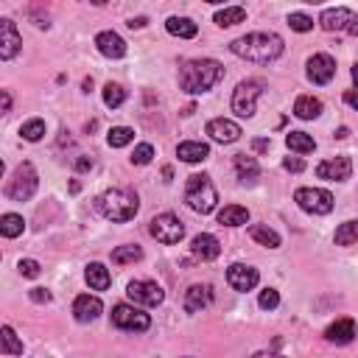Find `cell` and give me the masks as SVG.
Wrapping results in <instances>:
<instances>
[{
	"instance_id": "1",
	"label": "cell",
	"mask_w": 358,
	"mask_h": 358,
	"mask_svg": "<svg viewBox=\"0 0 358 358\" xmlns=\"http://www.w3.org/2000/svg\"><path fill=\"white\" fill-rule=\"evenodd\" d=\"M229 50L246 62H257V64H271L282 56L285 45L280 39V34L274 31H252L246 36H238L229 42Z\"/></svg>"
},
{
	"instance_id": "2",
	"label": "cell",
	"mask_w": 358,
	"mask_h": 358,
	"mask_svg": "<svg viewBox=\"0 0 358 358\" xmlns=\"http://www.w3.org/2000/svg\"><path fill=\"white\" fill-rule=\"evenodd\" d=\"M224 78V64L215 59H187L179 67V90L187 95H201Z\"/></svg>"
},
{
	"instance_id": "3",
	"label": "cell",
	"mask_w": 358,
	"mask_h": 358,
	"mask_svg": "<svg viewBox=\"0 0 358 358\" xmlns=\"http://www.w3.org/2000/svg\"><path fill=\"white\" fill-rule=\"evenodd\" d=\"M95 210L106 218V221H115V224H123V221H131L140 210V199L134 190L129 187H112V190H103L101 196H95Z\"/></svg>"
},
{
	"instance_id": "4",
	"label": "cell",
	"mask_w": 358,
	"mask_h": 358,
	"mask_svg": "<svg viewBox=\"0 0 358 358\" xmlns=\"http://www.w3.org/2000/svg\"><path fill=\"white\" fill-rule=\"evenodd\" d=\"M185 204L199 213V215H207L215 210L218 204V190L213 185V179L207 173H193L187 176V185H185Z\"/></svg>"
},
{
	"instance_id": "5",
	"label": "cell",
	"mask_w": 358,
	"mask_h": 358,
	"mask_svg": "<svg viewBox=\"0 0 358 358\" xmlns=\"http://www.w3.org/2000/svg\"><path fill=\"white\" fill-rule=\"evenodd\" d=\"M36 187H39V176H36V168L25 159V162H20L17 165V171L11 173V179H8V185H6V196L11 199V201H28L34 193H36Z\"/></svg>"
},
{
	"instance_id": "6",
	"label": "cell",
	"mask_w": 358,
	"mask_h": 358,
	"mask_svg": "<svg viewBox=\"0 0 358 358\" xmlns=\"http://www.w3.org/2000/svg\"><path fill=\"white\" fill-rule=\"evenodd\" d=\"M266 90V81L263 78H246L235 87L232 92V112L238 117H252L255 115V106H257V98L263 95Z\"/></svg>"
},
{
	"instance_id": "7",
	"label": "cell",
	"mask_w": 358,
	"mask_h": 358,
	"mask_svg": "<svg viewBox=\"0 0 358 358\" xmlns=\"http://www.w3.org/2000/svg\"><path fill=\"white\" fill-rule=\"evenodd\" d=\"M294 201L299 204V210H305L310 215H327L336 207L333 193L330 190H322V187H299L294 193Z\"/></svg>"
},
{
	"instance_id": "8",
	"label": "cell",
	"mask_w": 358,
	"mask_h": 358,
	"mask_svg": "<svg viewBox=\"0 0 358 358\" xmlns=\"http://www.w3.org/2000/svg\"><path fill=\"white\" fill-rule=\"evenodd\" d=\"M148 232H151V238H157L159 243L171 246V243H179V241L185 238V224H182L179 215H173V213H159V215H154V218L148 221Z\"/></svg>"
},
{
	"instance_id": "9",
	"label": "cell",
	"mask_w": 358,
	"mask_h": 358,
	"mask_svg": "<svg viewBox=\"0 0 358 358\" xmlns=\"http://www.w3.org/2000/svg\"><path fill=\"white\" fill-rule=\"evenodd\" d=\"M112 324H115L117 330L145 333V330L151 327V316L143 313L137 305H126V302H120V305L112 308Z\"/></svg>"
},
{
	"instance_id": "10",
	"label": "cell",
	"mask_w": 358,
	"mask_h": 358,
	"mask_svg": "<svg viewBox=\"0 0 358 358\" xmlns=\"http://www.w3.org/2000/svg\"><path fill=\"white\" fill-rule=\"evenodd\" d=\"M319 25H322V31H341V34H352V36H358V14L355 11H350V8H324L322 14H319Z\"/></svg>"
},
{
	"instance_id": "11",
	"label": "cell",
	"mask_w": 358,
	"mask_h": 358,
	"mask_svg": "<svg viewBox=\"0 0 358 358\" xmlns=\"http://www.w3.org/2000/svg\"><path fill=\"white\" fill-rule=\"evenodd\" d=\"M126 294H129V299H131L134 305H145V308L162 305V299H165L162 285L154 282V280H131V282L126 285Z\"/></svg>"
},
{
	"instance_id": "12",
	"label": "cell",
	"mask_w": 358,
	"mask_h": 358,
	"mask_svg": "<svg viewBox=\"0 0 358 358\" xmlns=\"http://www.w3.org/2000/svg\"><path fill=\"white\" fill-rule=\"evenodd\" d=\"M227 282H229L232 291L246 294V291H252L260 282V271L255 266H246V263H232L227 268Z\"/></svg>"
},
{
	"instance_id": "13",
	"label": "cell",
	"mask_w": 358,
	"mask_h": 358,
	"mask_svg": "<svg viewBox=\"0 0 358 358\" xmlns=\"http://www.w3.org/2000/svg\"><path fill=\"white\" fill-rule=\"evenodd\" d=\"M305 67H308L305 70L308 73V81H313V84H327L336 76V59L330 53H313Z\"/></svg>"
},
{
	"instance_id": "14",
	"label": "cell",
	"mask_w": 358,
	"mask_h": 358,
	"mask_svg": "<svg viewBox=\"0 0 358 358\" xmlns=\"http://www.w3.org/2000/svg\"><path fill=\"white\" fill-rule=\"evenodd\" d=\"M316 176L324 182H344L352 176V159L350 157H330L316 165Z\"/></svg>"
},
{
	"instance_id": "15",
	"label": "cell",
	"mask_w": 358,
	"mask_h": 358,
	"mask_svg": "<svg viewBox=\"0 0 358 358\" xmlns=\"http://www.w3.org/2000/svg\"><path fill=\"white\" fill-rule=\"evenodd\" d=\"M207 134H210V140H215V143H221V145H229V143H235V140H241V126L235 123V120H229V117H213L210 123H207Z\"/></svg>"
},
{
	"instance_id": "16",
	"label": "cell",
	"mask_w": 358,
	"mask_h": 358,
	"mask_svg": "<svg viewBox=\"0 0 358 358\" xmlns=\"http://www.w3.org/2000/svg\"><path fill=\"white\" fill-rule=\"evenodd\" d=\"M0 31H3V42H0V59L3 62H8V59H14L17 53H20V48H22V36H20V31H17V25H14V20H0Z\"/></svg>"
},
{
	"instance_id": "17",
	"label": "cell",
	"mask_w": 358,
	"mask_h": 358,
	"mask_svg": "<svg viewBox=\"0 0 358 358\" xmlns=\"http://www.w3.org/2000/svg\"><path fill=\"white\" fill-rule=\"evenodd\" d=\"M101 313H103V302H101L98 296H90V294L76 296V302H73V316H76V322L90 324V322H95Z\"/></svg>"
},
{
	"instance_id": "18",
	"label": "cell",
	"mask_w": 358,
	"mask_h": 358,
	"mask_svg": "<svg viewBox=\"0 0 358 358\" xmlns=\"http://www.w3.org/2000/svg\"><path fill=\"white\" fill-rule=\"evenodd\" d=\"M95 48H98V53L106 56V59H123V56H126V42H123V36L115 34V31H101V34L95 36Z\"/></svg>"
},
{
	"instance_id": "19",
	"label": "cell",
	"mask_w": 358,
	"mask_h": 358,
	"mask_svg": "<svg viewBox=\"0 0 358 358\" xmlns=\"http://www.w3.org/2000/svg\"><path fill=\"white\" fill-rule=\"evenodd\" d=\"M190 252H193V257H199V260H215V257L221 255V243H218L215 235L199 232V235L190 241Z\"/></svg>"
},
{
	"instance_id": "20",
	"label": "cell",
	"mask_w": 358,
	"mask_h": 358,
	"mask_svg": "<svg viewBox=\"0 0 358 358\" xmlns=\"http://www.w3.org/2000/svg\"><path fill=\"white\" fill-rule=\"evenodd\" d=\"M210 302H213V288H210L207 282H196V285H190L187 294H185V310H187V313H199V310L207 308Z\"/></svg>"
},
{
	"instance_id": "21",
	"label": "cell",
	"mask_w": 358,
	"mask_h": 358,
	"mask_svg": "<svg viewBox=\"0 0 358 358\" xmlns=\"http://www.w3.org/2000/svg\"><path fill=\"white\" fill-rule=\"evenodd\" d=\"M355 336H358L355 319H336V322L324 330V338H327L330 344H350Z\"/></svg>"
},
{
	"instance_id": "22",
	"label": "cell",
	"mask_w": 358,
	"mask_h": 358,
	"mask_svg": "<svg viewBox=\"0 0 358 358\" xmlns=\"http://www.w3.org/2000/svg\"><path fill=\"white\" fill-rule=\"evenodd\" d=\"M176 157L182 162H204L210 157V145L201 140H185L176 145Z\"/></svg>"
},
{
	"instance_id": "23",
	"label": "cell",
	"mask_w": 358,
	"mask_h": 358,
	"mask_svg": "<svg viewBox=\"0 0 358 358\" xmlns=\"http://www.w3.org/2000/svg\"><path fill=\"white\" fill-rule=\"evenodd\" d=\"M232 165H235V173H238V179H241L243 185H252V182L260 176V165H257V159L249 157V154H235Z\"/></svg>"
},
{
	"instance_id": "24",
	"label": "cell",
	"mask_w": 358,
	"mask_h": 358,
	"mask_svg": "<svg viewBox=\"0 0 358 358\" xmlns=\"http://www.w3.org/2000/svg\"><path fill=\"white\" fill-rule=\"evenodd\" d=\"M84 280H87V285H90L92 291H106L109 282H112L109 268H106L103 263H87V268H84Z\"/></svg>"
},
{
	"instance_id": "25",
	"label": "cell",
	"mask_w": 358,
	"mask_h": 358,
	"mask_svg": "<svg viewBox=\"0 0 358 358\" xmlns=\"http://www.w3.org/2000/svg\"><path fill=\"white\" fill-rule=\"evenodd\" d=\"M165 31L171 36H179V39H193L199 34V25L190 17H168L165 20Z\"/></svg>"
},
{
	"instance_id": "26",
	"label": "cell",
	"mask_w": 358,
	"mask_h": 358,
	"mask_svg": "<svg viewBox=\"0 0 358 358\" xmlns=\"http://www.w3.org/2000/svg\"><path fill=\"white\" fill-rule=\"evenodd\" d=\"M294 115L299 120H316L322 115V101L316 95H299L294 101Z\"/></svg>"
},
{
	"instance_id": "27",
	"label": "cell",
	"mask_w": 358,
	"mask_h": 358,
	"mask_svg": "<svg viewBox=\"0 0 358 358\" xmlns=\"http://www.w3.org/2000/svg\"><path fill=\"white\" fill-rule=\"evenodd\" d=\"M249 221V210L243 204H227L224 210H218V224L221 227H243Z\"/></svg>"
},
{
	"instance_id": "28",
	"label": "cell",
	"mask_w": 358,
	"mask_h": 358,
	"mask_svg": "<svg viewBox=\"0 0 358 358\" xmlns=\"http://www.w3.org/2000/svg\"><path fill=\"white\" fill-rule=\"evenodd\" d=\"M249 238L257 241L260 246H268V249H277V246L282 243L280 232H274L268 224H252V227H249Z\"/></svg>"
},
{
	"instance_id": "29",
	"label": "cell",
	"mask_w": 358,
	"mask_h": 358,
	"mask_svg": "<svg viewBox=\"0 0 358 358\" xmlns=\"http://www.w3.org/2000/svg\"><path fill=\"white\" fill-rule=\"evenodd\" d=\"M0 352H3V355H22V352H25V347H22V341L17 338V333H14L11 324H3V327H0Z\"/></svg>"
},
{
	"instance_id": "30",
	"label": "cell",
	"mask_w": 358,
	"mask_h": 358,
	"mask_svg": "<svg viewBox=\"0 0 358 358\" xmlns=\"http://www.w3.org/2000/svg\"><path fill=\"white\" fill-rule=\"evenodd\" d=\"M285 145L294 151V154H310L316 148V140L308 134V131H288L285 134Z\"/></svg>"
},
{
	"instance_id": "31",
	"label": "cell",
	"mask_w": 358,
	"mask_h": 358,
	"mask_svg": "<svg viewBox=\"0 0 358 358\" xmlns=\"http://www.w3.org/2000/svg\"><path fill=\"white\" fill-rule=\"evenodd\" d=\"M243 20H246V8H241V6L221 8V11H215V17H213V22H215L218 28H229V25L243 22Z\"/></svg>"
},
{
	"instance_id": "32",
	"label": "cell",
	"mask_w": 358,
	"mask_h": 358,
	"mask_svg": "<svg viewBox=\"0 0 358 358\" xmlns=\"http://www.w3.org/2000/svg\"><path fill=\"white\" fill-rule=\"evenodd\" d=\"M333 241H336V246H352V243H358V221L350 218V221L338 224Z\"/></svg>"
},
{
	"instance_id": "33",
	"label": "cell",
	"mask_w": 358,
	"mask_h": 358,
	"mask_svg": "<svg viewBox=\"0 0 358 358\" xmlns=\"http://www.w3.org/2000/svg\"><path fill=\"white\" fill-rule=\"evenodd\" d=\"M22 229H25V218H22L20 213H6V215L0 218V232H3V238H17V235H22Z\"/></svg>"
},
{
	"instance_id": "34",
	"label": "cell",
	"mask_w": 358,
	"mask_h": 358,
	"mask_svg": "<svg viewBox=\"0 0 358 358\" xmlns=\"http://www.w3.org/2000/svg\"><path fill=\"white\" fill-rule=\"evenodd\" d=\"M137 260H143V249H140L137 243H126V246H117V249L112 252V263H117V266L137 263Z\"/></svg>"
},
{
	"instance_id": "35",
	"label": "cell",
	"mask_w": 358,
	"mask_h": 358,
	"mask_svg": "<svg viewBox=\"0 0 358 358\" xmlns=\"http://www.w3.org/2000/svg\"><path fill=\"white\" fill-rule=\"evenodd\" d=\"M20 134H22V140H28V143L42 140V137H45V120H42V117H31V120H25V123L20 126Z\"/></svg>"
},
{
	"instance_id": "36",
	"label": "cell",
	"mask_w": 358,
	"mask_h": 358,
	"mask_svg": "<svg viewBox=\"0 0 358 358\" xmlns=\"http://www.w3.org/2000/svg\"><path fill=\"white\" fill-rule=\"evenodd\" d=\"M131 140H134V129H129V126H112L109 134H106V143H109L112 148H123V145H129Z\"/></svg>"
},
{
	"instance_id": "37",
	"label": "cell",
	"mask_w": 358,
	"mask_h": 358,
	"mask_svg": "<svg viewBox=\"0 0 358 358\" xmlns=\"http://www.w3.org/2000/svg\"><path fill=\"white\" fill-rule=\"evenodd\" d=\"M123 101H126V90L120 87V84H106L103 87V103L109 106V109H117V106H123Z\"/></svg>"
},
{
	"instance_id": "38",
	"label": "cell",
	"mask_w": 358,
	"mask_h": 358,
	"mask_svg": "<svg viewBox=\"0 0 358 358\" xmlns=\"http://www.w3.org/2000/svg\"><path fill=\"white\" fill-rule=\"evenodd\" d=\"M288 28H291V31H299V34L313 31V17H308V14H302V11H291V14H288Z\"/></svg>"
},
{
	"instance_id": "39",
	"label": "cell",
	"mask_w": 358,
	"mask_h": 358,
	"mask_svg": "<svg viewBox=\"0 0 358 358\" xmlns=\"http://www.w3.org/2000/svg\"><path fill=\"white\" fill-rule=\"evenodd\" d=\"M151 159H154V145H151V143L134 145V151H131V165H148Z\"/></svg>"
},
{
	"instance_id": "40",
	"label": "cell",
	"mask_w": 358,
	"mask_h": 358,
	"mask_svg": "<svg viewBox=\"0 0 358 358\" xmlns=\"http://www.w3.org/2000/svg\"><path fill=\"white\" fill-rule=\"evenodd\" d=\"M257 305H260L263 310H274V308L280 305V294H277V288H266V291H260Z\"/></svg>"
},
{
	"instance_id": "41",
	"label": "cell",
	"mask_w": 358,
	"mask_h": 358,
	"mask_svg": "<svg viewBox=\"0 0 358 358\" xmlns=\"http://www.w3.org/2000/svg\"><path fill=\"white\" fill-rule=\"evenodd\" d=\"M17 268H20V274H22V277H31V280H34V277H39V271H42L39 260H31V257L20 260V266H17Z\"/></svg>"
},
{
	"instance_id": "42",
	"label": "cell",
	"mask_w": 358,
	"mask_h": 358,
	"mask_svg": "<svg viewBox=\"0 0 358 358\" xmlns=\"http://www.w3.org/2000/svg\"><path fill=\"white\" fill-rule=\"evenodd\" d=\"M282 168L291 171V173H299V171H305V159L302 157H285L282 159Z\"/></svg>"
},
{
	"instance_id": "43",
	"label": "cell",
	"mask_w": 358,
	"mask_h": 358,
	"mask_svg": "<svg viewBox=\"0 0 358 358\" xmlns=\"http://www.w3.org/2000/svg\"><path fill=\"white\" fill-rule=\"evenodd\" d=\"M28 299L36 302V305H45V302H50V291L48 288H31L28 291Z\"/></svg>"
},
{
	"instance_id": "44",
	"label": "cell",
	"mask_w": 358,
	"mask_h": 358,
	"mask_svg": "<svg viewBox=\"0 0 358 358\" xmlns=\"http://www.w3.org/2000/svg\"><path fill=\"white\" fill-rule=\"evenodd\" d=\"M252 148L255 151H268L271 148V140L268 137H257V140H252Z\"/></svg>"
},
{
	"instance_id": "45",
	"label": "cell",
	"mask_w": 358,
	"mask_h": 358,
	"mask_svg": "<svg viewBox=\"0 0 358 358\" xmlns=\"http://www.w3.org/2000/svg\"><path fill=\"white\" fill-rule=\"evenodd\" d=\"M344 103L358 112V92H355V90H347V92H344Z\"/></svg>"
},
{
	"instance_id": "46",
	"label": "cell",
	"mask_w": 358,
	"mask_h": 358,
	"mask_svg": "<svg viewBox=\"0 0 358 358\" xmlns=\"http://www.w3.org/2000/svg\"><path fill=\"white\" fill-rule=\"evenodd\" d=\"M95 162H92V157H78L76 159V171H90Z\"/></svg>"
},
{
	"instance_id": "47",
	"label": "cell",
	"mask_w": 358,
	"mask_h": 358,
	"mask_svg": "<svg viewBox=\"0 0 358 358\" xmlns=\"http://www.w3.org/2000/svg\"><path fill=\"white\" fill-rule=\"evenodd\" d=\"M145 22H148V20H145V17H131V20H129V22H126V25H129V28H131V31H134V28H145Z\"/></svg>"
},
{
	"instance_id": "48",
	"label": "cell",
	"mask_w": 358,
	"mask_h": 358,
	"mask_svg": "<svg viewBox=\"0 0 358 358\" xmlns=\"http://www.w3.org/2000/svg\"><path fill=\"white\" fill-rule=\"evenodd\" d=\"M3 112H11V95L3 90Z\"/></svg>"
},
{
	"instance_id": "49",
	"label": "cell",
	"mask_w": 358,
	"mask_h": 358,
	"mask_svg": "<svg viewBox=\"0 0 358 358\" xmlns=\"http://www.w3.org/2000/svg\"><path fill=\"white\" fill-rule=\"evenodd\" d=\"M347 134H350V129H347V126H341V129H338V131H336V137H338V140H344V137H347Z\"/></svg>"
},
{
	"instance_id": "50",
	"label": "cell",
	"mask_w": 358,
	"mask_h": 358,
	"mask_svg": "<svg viewBox=\"0 0 358 358\" xmlns=\"http://www.w3.org/2000/svg\"><path fill=\"white\" fill-rule=\"evenodd\" d=\"M350 73H352V81H355V87H358V62L352 64V70H350Z\"/></svg>"
},
{
	"instance_id": "51",
	"label": "cell",
	"mask_w": 358,
	"mask_h": 358,
	"mask_svg": "<svg viewBox=\"0 0 358 358\" xmlns=\"http://www.w3.org/2000/svg\"><path fill=\"white\" fill-rule=\"evenodd\" d=\"M92 3H95V6H103V3H109V0H92Z\"/></svg>"
},
{
	"instance_id": "52",
	"label": "cell",
	"mask_w": 358,
	"mask_h": 358,
	"mask_svg": "<svg viewBox=\"0 0 358 358\" xmlns=\"http://www.w3.org/2000/svg\"><path fill=\"white\" fill-rule=\"evenodd\" d=\"M204 3H213L215 6V3H224V0H204Z\"/></svg>"
},
{
	"instance_id": "53",
	"label": "cell",
	"mask_w": 358,
	"mask_h": 358,
	"mask_svg": "<svg viewBox=\"0 0 358 358\" xmlns=\"http://www.w3.org/2000/svg\"><path fill=\"white\" fill-rule=\"evenodd\" d=\"M302 3H324V0H302Z\"/></svg>"
}]
</instances>
